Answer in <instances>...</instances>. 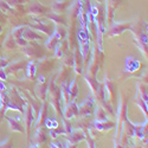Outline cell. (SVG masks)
<instances>
[{
    "mask_svg": "<svg viewBox=\"0 0 148 148\" xmlns=\"http://www.w3.org/2000/svg\"><path fill=\"white\" fill-rule=\"evenodd\" d=\"M27 11L30 12L31 14H33L36 17H40V16L46 14L47 12L50 11V8L42 5V4H39V3H37V1H33L27 6Z\"/></svg>",
    "mask_w": 148,
    "mask_h": 148,
    "instance_id": "9c48e42d",
    "label": "cell"
},
{
    "mask_svg": "<svg viewBox=\"0 0 148 148\" xmlns=\"http://www.w3.org/2000/svg\"><path fill=\"white\" fill-rule=\"evenodd\" d=\"M6 72H5V70H4V68H0V79L1 81H4V79H6Z\"/></svg>",
    "mask_w": 148,
    "mask_h": 148,
    "instance_id": "74e56055",
    "label": "cell"
},
{
    "mask_svg": "<svg viewBox=\"0 0 148 148\" xmlns=\"http://www.w3.org/2000/svg\"><path fill=\"white\" fill-rule=\"evenodd\" d=\"M0 147H13V141L11 139H7L3 142H0Z\"/></svg>",
    "mask_w": 148,
    "mask_h": 148,
    "instance_id": "e575fe53",
    "label": "cell"
},
{
    "mask_svg": "<svg viewBox=\"0 0 148 148\" xmlns=\"http://www.w3.org/2000/svg\"><path fill=\"white\" fill-rule=\"evenodd\" d=\"M24 66H25V63L23 60H18V62H14V63H11L10 62V64L5 66L4 70L6 72V75H10V73H16L19 70H23Z\"/></svg>",
    "mask_w": 148,
    "mask_h": 148,
    "instance_id": "d6986e66",
    "label": "cell"
},
{
    "mask_svg": "<svg viewBox=\"0 0 148 148\" xmlns=\"http://www.w3.org/2000/svg\"><path fill=\"white\" fill-rule=\"evenodd\" d=\"M69 43H68V40H59L58 42V44L56 45V47H55V56L57 57V58H62L63 57L68 51H69Z\"/></svg>",
    "mask_w": 148,
    "mask_h": 148,
    "instance_id": "9a60e30c",
    "label": "cell"
},
{
    "mask_svg": "<svg viewBox=\"0 0 148 148\" xmlns=\"http://www.w3.org/2000/svg\"><path fill=\"white\" fill-rule=\"evenodd\" d=\"M49 19H51L56 25H66V17L63 13H58V12H53V13H46L45 14Z\"/></svg>",
    "mask_w": 148,
    "mask_h": 148,
    "instance_id": "ac0fdd59",
    "label": "cell"
},
{
    "mask_svg": "<svg viewBox=\"0 0 148 148\" xmlns=\"http://www.w3.org/2000/svg\"><path fill=\"white\" fill-rule=\"evenodd\" d=\"M33 114H32V107H27L26 108V112H25V119H24V122H25V127H26V134L29 135L30 133V128L32 126V123H33Z\"/></svg>",
    "mask_w": 148,
    "mask_h": 148,
    "instance_id": "603a6c76",
    "label": "cell"
},
{
    "mask_svg": "<svg viewBox=\"0 0 148 148\" xmlns=\"http://www.w3.org/2000/svg\"><path fill=\"white\" fill-rule=\"evenodd\" d=\"M5 112H6V109H5L4 107H0V121H1V119L4 117V114H5Z\"/></svg>",
    "mask_w": 148,
    "mask_h": 148,
    "instance_id": "f35d334b",
    "label": "cell"
},
{
    "mask_svg": "<svg viewBox=\"0 0 148 148\" xmlns=\"http://www.w3.org/2000/svg\"><path fill=\"white\" fill-rule=\"evenodd\" d=\"M69 92H70V100L75 101V98L78 95V87H77V79L73 78L72 82L69 84Z\"/></svg>",
    "mask_w": 148,
    "mask_h": 148,
    "instance_id": "484cf974",
    "label": "cell"
},
{
    "mask_svg": "<svg viewBox=\"0 0 148 148\" xmlns=\"http://www.w3.org/2000/svg\"><path fill=\"white\" fill-rule=\"evenodd\" d=\"M29 25H30L32 29L39 30V31H42V32H45V33L49 34V36H51V34L53 33V27H52V25L43 23L38 17L33 18V19L31 20V23H29Z\"/></svg>",
    "mask_w": 148,
    "mask_h": 148,
    "instance_id": "8992f818",
    "label": "cell"
},
{
    "mask_svg": "<svg viewBox=\"0 0 148 148\" xmlns=\"http://www.w3.org/2000/svg\"><path fill=\"white\" fill-rule=\"evenodd\" d=\"M47 104L45 103V102H43L42 104H40V108H39V112H38V114H37V116H38V119H37V121H36V123H34V126L38 128V127H40L42 125H44V122H45V120H46V113H47Z\"/></svg>",
    "mask_w": 148,
    "mask_h": 148,
    "instance_id": "e0dca14e",
    "label": "cell"
},
{
    "mask_svg": "<svg viewBox=\"0 0 148 148\" xmlns=\"http://www.w3.org/2000/svg\"><path fill=\"white\" fill-rule=\"evenodd\" d=\"M1 32H3V26H1V23H0V34H1Z\"/></svg>",
    "mask_w": 148,
    "mask_h": 148,
    "instance_id": "60d3db41",
    "label": "cell"
},
{
    "mask_svg": "<svg viewBox=\"0 0 148 148\" xmlns=\"http://www.w3.org/2000/svg\"><path fill=\"white\" fill-rule=\"evenodd\" d=\"M107 112L101 107L98 106L96 112H95V121H103V120H107Z\"/></svg>",
    "mask_w": 148,
    "mask_h": 148,
    "instance_id": "83f0119b",
    "label": "cell"
},
{
    "mask_svg": "<svg viewBox=\"0 0 148 148\" xmlns=\"http://www.w3.org/2000/svg\"><path fill=\"white\" fill-rule=\"evenodd\" d=\"M10 62H11V60H8V59H6V58H3V57H0V68L7 66V65L10 64Z\"/></svg>",
    "mask_w": 148,
    "mask_h": 148,
    "instance_id": "d590c367",
    "label": "cell"
},
{
    "mask_svg": "<svg viewBox=\"0 0 148 148\" xmlns=\"http://www.w3.org/2000/svg\"><path fill=\"white\" fill-rule=\"evenodd\" d=\"M94 113V98L92 95L88 96L87 100L78 106V116H89Z\"/></svg>",
    "mask_w": 148,
    "mask_h": 148,
    "instance_id": "5b68a950",
    "label": "cell"
},
{
    "mask_svg": "<svg viewBox=\"0 0 148 148\" xmlns=\"http://www.w3.org/2000/svg\"><path fill=\"white\" fill-rule=\"evenodd\" d=\"M84 140V133L83 130H81L79 128L76 129V130H71L69 134H68V136H66V141H68V147H75L76 143H78L79 141Z\"/></svg>",
    "mask_w": 148,
    "mask_h": 148,
    "instance_id": "8fae6325",
    "label": "cell"
},
{
    "mask_svg": "<svg viewBox=\"0 0 148 148\" xmlns=\"http://www.w3.org/2000/svg\"><path fill=\"white\" fill-rule=\"evenodd\" d=\"M7 121H8V125H10V129L12 132H19V133H24V132H25L23 123L20 122L19 119L7 116Z\"/></svg>",
    "mask_w": 148,
    "mask_h": 148,
    "instance_id": "2e32d148",
    "label": "cell"
},
{
    "mask_svg": "<svg viewBox=\"0 0 148 148\" xmlns=\"http://www.w3.org/2000/svg\"><path fill=\"white\" fill-rule=\"evenodd\" d=\"M70 6V1L69 0H58V1H55L51 5V8L53 12H58V13H63V12Z\"/></svg>",
    "mask_w": 148,
    "mask_h": 148,
    "instance_id": "44dd1931",
    "label": "cell"
},
{
    "mask_svg": "<svg viewBox=\"0 0 148 148\" xmlns=\"http://www.w3.org/2000/svg\"><path fill=\"white\" fill-rule=\"evenodd\" d=\"M127 102H128L127 98L123 95H121V100L117 109V129L122 127V122L127 119Z\"/></svg>",
    "mask_w": 148,
    "mask_h": 148,
    "instance_id": "52a82bcc",
    "label": "cell"
},
{
    "mask_svg": "<svg viewBox=\"0 0 148 148\" xmlns=\"http://www.w3.org/2000/svg\"><path fill=\"white\" fill-rule=\"evenodd\" d=\"M47 94H49V97H50V103L55 108L56 113L57 114H60L62 113V95H60V88H59V85H57V83L55 82L53 78L50 82H49Z\"/></svg>",
    "mask_w": 148,
    "mask_h": 148,
    "instance_id": "6da1fadb",
    "label": "cell"
},
{
    "mask_svg": "<svg viewBox=\"0 0 148 148\" xmlns=\"http://www.w3.org/2000/svg\"><path fill=\"white\" fill-rule=\"evenodd\" d=\"M63 128L65 129V133L66 134H69L71 130H72V127H71V123H70V120H68V119H63Z\"/></svg>",
    "mask_w": 148,
    "mask_h": 148,
    "instance_id": "836d02e7",
    "label": "cell"
},
{
    "mask_svg": "<svg viewBox=\"0 0 148 148\" xmlns=\"http://www.w3.org/2000/svg\"><path fill=\"white\" fill-rule=\"evenodd\" d=\"M72 55H73V68H75V70H76L77 73H82L84 60H83V56L81 53V50H79L78 46L75 47V50H73V53Z\"/></svg>",
    "mask_w": 148,
    "mask_h": 148,
    "instance_id": "4fadbf2b",
    "label": "cell"
},
{
    "mask_svg": "<svg viewBox=\"0 0 148 148\" xmlns=\"http://www.w3.org/2000/svg\"><path fill=\"white\" fill-rule=\"evenodd\" d=\"M70 72H71L70 66H66V65L63 64V65H62V69H59L58 73L53 77L55 82L56 83H58V82H60V83L66 82L69 79V77H70Z\"/></svg>",
    "mask_w": 148,
    "mask_h": 148,
    "instance_id": "5bb4252c",
    "label": "cell"
},
{
    "mask_svg": "<svg viewBox=\"0 0 148 148\" xmlns=\"http://www.w3.org/2000/svg\"><path fill=\"white\" fill-rule=\"evenodd\" d=\"M0 23H1V24H3V23H4V24L7 23V17L4 14V12H1V11H0Z\"/></svg>",
    "mask_w": 148,
    "mask_h": 148,
    "instance_id": "8d00e7d4",
    "label": "cell"
},
{
    "mask_svg": "<svg viewBox=\"0 0 148 148\" xmlns=\"http://www.w3.org/2000/svg\"><path fill=\"white\" fill-rule=\"evenodd\" d=\"M17 46V43H16V39L13 38V36L11 33L6 36V38L4 39L3 42V47L5 50H13V49Z\"/></svg>",
    "mask_w": 148,
    "mask_h": 148,
    "instance_id": "d4e9b609",
    "label": "cell"
},
{
    "mask_svg": "<svg viewBox=\"0 0 148 148\" xmlns=\"http://www.w3.org/2000/svg\"><path fill=\"white\" fill-rule=\"evenodd\" d=\"M135 102H136V104L141 108V110L143 112V114L147 116V102L142 100V98L140 97V95H139L138 92H136V98H135Z\"/></svg>",
    "mask_w": 148,
    "mask_h": 148,
    "instance_id": "1f68e13d",
    "label": "cell"
},
{
    "mask_svg": "<svg viewBox=\"0 0 148 148\" xmlns=\"http://www.w3.org/2000/svg\"><path fill=\"white\" fill-rule=\"evenodd\" d=\"M23 38H25L27 42H34V40L42 39V37L38 33H37V32H34L33 30H29L26 27L25 31H24V33H23Z\"/></svg>",
    "mask_w": 148,
    "mask_h": 148,
    "instance_id": "cb8c5ba5",
    "label": "cell"
},
{
    "mask_svg": "<svg viewBox=\"0 0 148 148\" xmlns=\"http://www.w3.org/2000/svg\"><path fill=\"white\" fill-rule=\"evenodd\" d=\"M1 36V34H0ZM3 42H4V38L3 37H0V50H1V47H3Z\"/></svg>",
    "mask_w": 148,
    "mask_h": 148,
    "instance_id": "ab89813d",
    "label": "cell"
},
{
    "mask_svg": "<svg viewBox=\"0 0 148 148\" xmlns=\"http://www.w3.org/2000/svg\"><path fill=\"white\" fill-rule=\"evenodd\" d=\"M24 53H25L27 57L33 58V59H40L44 56V52L42 50L40 45L32 43V44H27L26 46H24Z\"/></svg>",
    "mask_w": 148,
    "mask_h": 148,
    "instance_id": "277c9868",
    "label": "cell"
},
{
    "mask_svg": "<svg viewBox=\"0 0 148 148\" xmlns=\"http://www.w3.org/2000/svg\"><path fill=\"white\" fill-rule=\"evenodd\" d=\"M94 127L95 129L97 130H109L115 127V123L112 122V121H107V120H103V121H95L94 123Z\"/></svg>",
    "mask_w": 148,
    "mask_h": 148,
    "instance_id": "7402d4cb",
    "label": "cell"
},
{
    "mask_svg": "<svg viewBox=\"0 0 148 148\" xmlns=\"http://www.w3.org/2000/svg\"><path fill=\"white\" fill-rule=\"evenodd\" d=\"M7 95H8L7 108L16 109V110H19L20 113H24V107L26 106V101L20 96L18 90L14 87H12V88H10V90H7Z\"/></svg>",
    "mask_w": 148,
    "mask_h": 148,
    "instance_id": "7a4b0ae2",
    "label": "cell"
},
{
    "mask_svg": "<svg viewBox=\"0 0 148 148\" xmlns=\"http://www.w3.org/2000/svg\"><path fill=\"white\" fill-rule=\"evenodd\" d=\"M130 25H132V23H115L113 25H110V29L108 30V36L109 37L119 36L125 30H129Z\"/></svg>",
    "mask_w": 148,
    "mask_h": 148,
    "instance_id": "30bf717a",
    "label": "cell"
},
{
    "mask_svg": "<svg viewBox=\"0 0 148 148\" xmlns=\"http://www.w3.org/2000/svg\"><path fill=\"white\" fill-rule=\"evenodd\" d=\"M34 92H36L37 98H39L42 101H45V98L47 96V84H46L45 77L42 75L38 77V84L34 87Z\"/></svg>",
    "mask_w": 148,
    "mask_h": 148,
    "instance_id": "ba28073f",
    "label": "cell"
},
{
    "mask_svg": "<svg viewBox=\"0 0 148 148\" xmlns=\"http://www.w3.org/2000/svg\"><path fill=\"white\" fill-rule=\"evenodd\" d=\"M25 29H26V26H23V25L16 26L13 30H12L11 34L13 36V38H14V39L21 38V37H23V33H24V31H25Z\"/></svg>",
    "mask_w": 148,
    "mask_h": 148,
    "instance_id": "4dcf8cb0",
    "label": "cell"
},
{
    "mask_svg": "<svg viewBox=\"0 0 148 148\" xmlns=\"http://www.w3.org/2000/svg\"><path fill=\"white\" fill-rule=\"evenodd\" d=\"M46 136H47L46 130H45L44 128L38 127V130H37V133H36V135H34L36 143H37V145H39V143L45 142V141H46Z\"/></svg>",
    "mask_w": 148,
    "mask_h": 148,
    "instance_id": "4316f807",
    "label": "cell"
},
{
    "mask_svg": "<svg viewBox=\"0 0 148 148\" xmlns=\"http://www.w3.org/2000/svg\"><path fill=\"white\" fill-rule=\"evenodd\" d=\"M58 42H59V39L52 33V34L50 36V38L47 39V42L45 43V46L49 49V50H55V47H56V45L58 44Z\"/></svg>",
    "mask_w": 148,
    "mask_h": 148,
    "instance_id": "f1b7e54d",
    "label": "cell"
},
{
    "mask_svg": "<svg viewBox=\"0 0 148 148\" xmlns=\"http://www.w3.org/2000/svg\"><path fill=\"white\" fill-rule=\"evenodd\" d=\"M63 115L68 120L78 116V106L76 104L75 101H70L69 103L65 104V108L63 110Z\"/></svg>",
    "mask_w": 148,
    "mask_h": 148,
    "instance_id": "7c38bea8",
    "label": "cell"
},
{
    "mask_svg": "<svg viewBox=\"0 0 148 148\" xmlns=\"http://www.w3.org/2000/svg\"><path fill=\"white\" fill-rule=\"evenodd\" d=\"M62 60H63V64L66 66H73V55L71 51H68L63 57H62Z\"/></svg>",
    "mask_w": 148,
    "mask_h": 148,
    "instance_id": "f546056e",
    "label": "cell"
},
{
    "mask_svg": "<svg viewBox=\"0 0 148 148\" xmlns=\"http://www.w3.org/2000/svg\"><path fill=\"white\" fill-rule=\"evenodd\" d=\"M53 34L60 40L66 36V30H65V27L60 26V25H56V32H53Z\"/></svg>",
    "mask_w": 148,
    "mask_h": 148,
    "instance_id": "d6a6232c",
    "label": "cell"
},
{
    "mask_svg": "<svg viewBox=\"0 0 148 148\" xmlns=\"http://www.w3.org/2000/svg\"><path fill=\"white\" fill-rule=\"evenodd\" d=\"M103 87H104V91H107L108 95H109V100H110V101H114L115 95H116V89H115V84H114V82H113L112 79L106 78Z\"/></svg>",
    "mask_w": 148,
    "mask_h": 148,
    "instance_id": "ffe728a7",
    "label": "cell"
},
{
    "mask_svg": "<svg viewBox=\"0 0 148 148\" xmlns=\"http://www.w3.org/2000/svg\"><path fill=\"white\" fill-rule=\"evenodd\" d=\"M85 81H87L91 88V95L96 98L98 102H102L104 100V87L102 83H98V81L96 79V77H92L90 75H85L84 76Z\"/></svg>",
    "mask_w": 148,
    "mask_h": 148,
    "instance_id": "3957f363",
    "label": "cell"
}]
</instances>
